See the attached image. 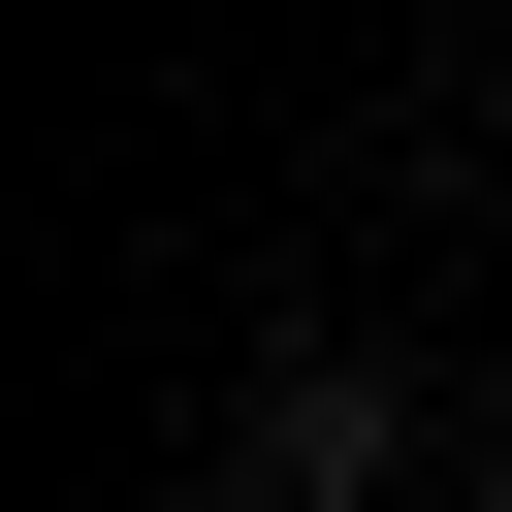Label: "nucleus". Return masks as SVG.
<instances>
[{
  "mask_svg": "<svg viewBox=\"0 0 512 512\" xmlns=\"http://www.w3.org/2000/svg\"><path fill=\"white\" fill-rule=\"evenodd\" d=\"M480 512H512V448H480Z\"/></svg>",
  "mask_w": 512,
  "mask_h": 512,
  "instance_id": "1",
  "label": "nucleus"
}]
</instances>
